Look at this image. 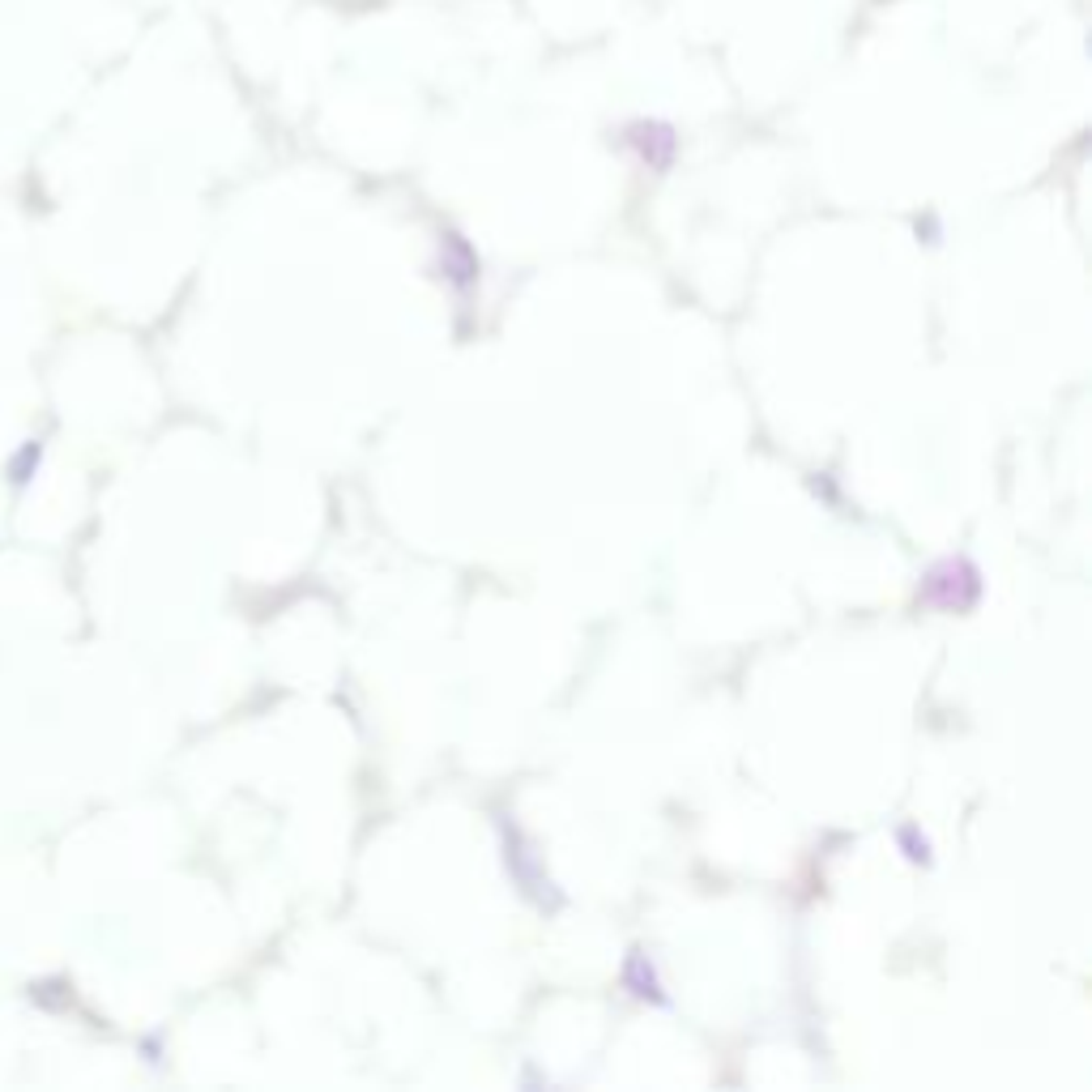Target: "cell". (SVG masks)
I'll use <instances>...</instances> for the list:
<instances>
[{
    "label": "cell",
    "instance_id": "6da1fadb",
    "mask_svg": "<svg viewBox=\"0 0 1092 1092\" xmlns=\"http://www.w3.org/2000/svg\"><path fill=\"white\" fill-rule=\"evenodd\" d=\"M926 598L939 606H969L978 598V572L965 559H947L930 572L926 581Z\"/></svg>",
    "mask_w": 1092,
    "mask_h": 1092
}]
</instances>
